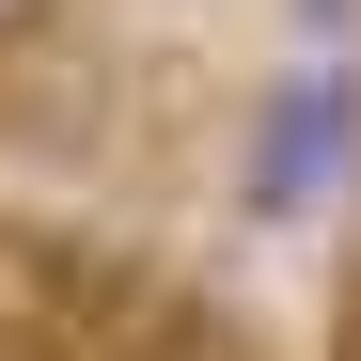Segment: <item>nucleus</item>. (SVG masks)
Wrapping results in <instances>:
<instances>
[{"label": "nucleus", "mask_w": 361, "mask_h": 361, "mask_svg": "<svg viewBox=\"0 0 361 361\" xmlns=\"http://www.w3.org/2000/svg\"><path fill=\"white\" fill-rule=\"evenodd\" d=\"M330 361H361V283H345V330H330Z\"/></svg>", "instance_id": "f03ea898"}, {"label": "nucleus", "mask_w": 361, "mask_h": 361, "mask_svg": "<svg viewBox=\"0 0 361 361\" xmlns=\"http://www.w3.org/2000/svg\"><path fill=\"white\" fill-rule=\"evenodd\" d=\"M32 16H47V0H0V47H16V32H32Z\"/></svg>", "instance_id": "7ed1b4c3"}, {"label": "nucleus", "mask_w": 361, "mask_h": 361, "mask_svg": "<svg viewBox=\"0 0 361 361\" xmlns=\"http://www.w3.org/2000/svg\"><path fill=\"white\" fill-rule=\"evenodd\" d=\"M345 157H361V79H345V63H298V79L252 110L235 189H252V220H298V204H330V189H345Z\"/></svg>", "instance_id": "f257e3e1"}]
</instances>
